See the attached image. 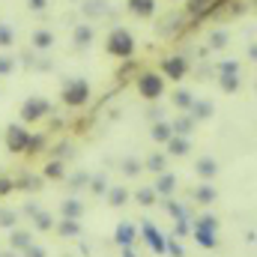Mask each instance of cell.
Returning <instances> with one entry per match:
<instances>
[{"mask_svg": "<svg viewBox=\"0 0 257 257\" xmlns=\"http://www.w3.org/2000/svg\"><path fill=\"white\" fill-rule=\"evenodd\" d=\"M3 72H12V60H9V57H0V75H3Z\"/></svg>", "mask_w": 257, "mask_h": 257, "instance_id": "28", "label": "cell"}, {"mask_svg": "<svg viewBox=\"0 0 257 257\" xmlns=\"http://www.w3.org/2000/svg\"><path fill=\"white\" fill-rule=\"evenodd\" d=\"M221 87H224V90H230V93H233V90H236V87H239V81H236V75H221Z\"/></svg>", "mask_w": 257, "mask_h": 257, "instance_id": "15", "label": "cell"}, {"mask_svg": "<svg viewBox=\"0 0 257 257\" xmlns=\"http://www.w3.org/2000/svg\"><path fill=\"white\" fill-rule=\"evenodd\" d=\"M27 141H30V132L24 126L6 128V147H9V153H24L27 150Z\"/></svg>", "mask_w": 257, "mask_h": 257, "instance_id": "4", "label": "cell"}, {"mask_svg": "<svg viewBox=\"0 0 257 257\" xmlns=\"http://www.w3.org/2000/svg\"><path fill=\"white\" fill-rule=\"evenodd\" d=\"M48 111H51V105H48L45 99H30V102L21 108V120H27V123H36V120H42Z\"/></svg>", "mask_w": 257, "mask_h": 257, "instance_id": "5", "label": "cell"}, {"mask_svg": "<svg viewBox=\"0 0 257 257\" xmlns=\"http://www.w3.org/2000/svg\"><path fill=\"white\" fill-rule=\"evenodd\" d=\"M212 197H215V192H212L209 186H203V189H197V200H200V203H209Z\"/></svg>", "mask_w": 257, "mask_h": 257, "instance_id": "16", "label": "cell"}, {"mask_svg": "<svg viewBox=\"0 0 257 257\" xmlns=\"http://www.w3.org/2000/svg\"><path fill=\"white\" fill-rule=\"evenodd\" d=\"M63 209H66V215H78V212H81V203H75V200H69V203H66Z\"/></svg>", "mask_w": 257, "mask_h": 257, "instance_id": "25", "label": "cell"}, {"mask_svg": "<svg viewBox=\"0 0 257 257\" xmlns=\"http://www.w3.org/2000/svg\"><path fill=\"white\" fill-rule=\"evenodd\" d=\"M117 239H120V242H128V239H132V227H128V224H123V227L117 230Z\"/></svg>", "mask_w": 257, "mask_h": 257, "instance_id": "22", "label": "cell"}, {"mask_svg": "<svg viewBox=\"0 0 257 257\" xmlns=\"http://www.w3.org/2000/svg\"><path fill=\"white\" fill-rule=\"evenodd\" d=\"M162 69H165V75H168V78L180 81V78L186 75V60H183V57H168V60L162 63Z\"/></svg>", "mask_w": 257, "mask_h": 257, "instance_id": "6", "label": "cell"}, {"mask_svg": "<svg viewBox=\"0 0 257 257\" xmlns=\"http://www.w3.org/2000/svg\"><path fill=\"white\" fill-rule=\"evenodd\" d=\"M128 9H132L135 15H153L156 0H128Z\"/></svg>", "mask_w": 257, "mask_h": 257, "instance_id": "8", "label": "cell"}, {"mask_svg": "<svg viewBox=\"0 0 257 257\" xmlns=\"http://www.w3.org/2000/svg\"><path fill=\"white\" fill-rule=\"evenodd\" d=\"M171 135H174V132H171V126H165V123H159V126L153 128V138H156V141H168Z\"/></svg>", "mask_w": 257, "mask_h": 257, "instance_id": "14", "label": "cell"}, {"mask_svg": "<svg viewBox=\"0 0 257 257\" xmlns=\"http://www.w3.org/2000/svg\"><path fill=\"white\" fill-rule=\"evenodd\" d=\"M9 42H12V30L0 24V45H9Z\"/></svg>", "mask_w": 257, "mask_h": 257, "instance_id": "23", "label": "cell"}, {"mask_svg": "<svg viewBox=\"0 0 257 257\" xmlns=\"http://www.w3.org/2000/svg\"><path fill=\"white\" fill-rule=\"evenodd\" d=\"M132 51H135V39L128 30H114L108 36V54L111 57H132Z\"/></svg>", "mask_w": 257, "mask_h": 257, "instance_id": "1", "label": "cell"}, {"mask_svg": "<svg viewBox=\"0 0 257 257\" xmlns=\"http://www.w3.org/2000/svg\"><path fill=\"white\" fill-rule=\"evenodd\" d=\"M9 189H12V183L9 180H0V192H9Z\"/></svg>", "mask_w": 257, "mask_h": 257, "instance_id": "30", "label": "cell"}, {"mask_svg": "<svg viewBox=\"0 0 257 257\" xmlns=\"http://www.w3.org/2000/svg\"><path fill=\"white\" fill-rule=\"evenodd\" d=\"M75 42H78V45H87V42H90V30H87V27H81V30L75 33Z\"/></svg>", "mask_w": 257, "mask_h": 257, "instance_id": "20", "label": "cell"}, {"mask_svg": "<svg viewBox=\"0 0 257 257\" xmlns=\"http://www.w3.org/2000/svg\"><path fill=\"white\" fill-rule=\"evenodd\" d=\"M168 144H171V153H174V156H186V153H189V141L180 138V135H171Z\"/></svg>", "mask_w": 257, "mask_h": 257, "instance_id": "9", "label": "cell"}, {"mask_svg": "<svg viewBox=\"0 0 257 257\" xmlns=\"http://www.w3.org/2000/svg\"><path fill=\"white\" fill-rule=\"evenodd\" d=\"M45 174H48V177H60V174H63V165H60V162H51Z\"/></svg>", "mask_w": 257, "mask_h": 257, "instance_id": "21", "label": "cell"}, {"mask_svg": "<svg viewBox=\"0 0 257 257\" xmlns=\"http://www.w3.org/2000/svg\"><path fill=\"white\" fill-rule=\"evenodd\" d=\"M60 233H66V236H69V233H78V224H75V221H63V224H60Z\"/></svg>", "mask_w": 257, "mask_h": 257, "instance_id": "24", "label": "cell"}, {"mask_svg": "<svg viewBox=\"0 0 257 257\" xmlns=\"http://www.w3.org/2000/svg\"><path fill=\"white\" fill-rule=\"evenodd\" d=\"M153 197H156V194L150 192V189H144V192L138 194V200H141V203H153Z\"/></svg>", "mask_w": 257, "mask_h": 257, "instance_id": "27", "label": "cell"}, {"mask_svg": "<svg viewBox=\"0 0 257 257\" xmlns=\"http://www.w3.org/2000/svg\"><path fill=\"white\" fill-rule=\"evenodd\" d=\"M123 200H126V189H114V192H111V203H114V206H120Z\"/></svg>", "mask_w": 257, "mask_h": 257, "instance_id": "19", "label": "cell"}, {"mask_svg": "<svg viewBox=\"0 0 257 257\" xmlns=\"http://www.w3.org/2000/svg\"><path fill=\"white\" fill-rule=\"evenodd\" d=\"M30 257H42V251H39V248H36V251H30Z\"/></svg>", "mask_w": 257, "mask_h": 257, "instance_id": "31", "label": "cell"}, {"mask_svg": "<svg viewBox=\"0 0 257 257\" xmlns=\"http://www.w3.org/2000/svg\"><path fill=\"white\" fill-rule=\"evenodd\" d=\"M224 42H227V36H224V33H215V36H212V45H215V48H218V45H224Z\"/></svg>", "mask_w": 257, "mask_h": 257, "instance_id": "29", "label": "cell"}, {"mask_svg": "<svg viewBox=\"0 0 257 257\" xmlns=\"http://www.w3.org/2000/svg\"><path fill=\"white\" fill-rule=\"evenodd\" d=\"M138 90H141L144 99H159V96L165 93V81H162V75H156V72H144V75L138 78Z\"/></svg>", "mask_w": 257, "mask_h": 257, "instance_id": "3", "label": "cell"}, {"mask_svg": "<svg viewBox=\"0 0 257 257\" xmlns=\"http://www.w3.org/2000/svg\"><path fill=\"white\" fill-rule=\"evenodd\" d=\"M90 99V87H87V81H69L63 87V102L69 105V108H78V105H84Z\"/></svg>", "mask_w": 257, "mask_h": 257, "instance_id": "2", "label": "cell"}, {"mask_svg": "<svg viewBox=\"0 0 257 257\" xmlns=\"http://www.w3.org/2000/svg\"><path fill=\"white\" fill-rule=\"evenodd\" d=\"M33 42H36L39 48H48V45L54 42V33H48V30H39V33L33 36Z\"/></svg>", "mask_w": 257, "mask_h": 257, "instance_id": "13", "label": "cell"}, {"mask_svg": "<svg viewBox=\"0 0 257 257\" xmlns=\"http://www.w3.org/2000/svg\"><path fill=\"white\" fill-rule=\"evenodd\" d=\"M209 9H218V0H189V12L192 15H206Z\"/></svg>", "mask_w": 257, "mask_h": 257, "instance_id": "7", "label": "cell"}, {"mask_svg": "<svg viewBox=\"0 0 257 257\" xmlns=\"http://www.w3.org/2000/svg\"><path fill=\"white\" fill-rule=\"evenodd\" d=\"M144 233H147V239H150V242H153V245H156V251H162V239H159V233H156V230H153V227H147V230H144Z\"/></svg>", "mask_w": 257, "mask_h": 257, "instance_id": "18", "label": "cell"}, {"mask_svg": "<svg viewBox=\"0 0 257 257\" xmlns=\"http://www.w3.org/2000/svg\"><path fill=\"white\" fill-rule=\"evenodd\" d=\"M212 114V105L209 102H192V117L194 120H206Z\"/></svg>", "mask_w": 257, "mask_h": 257, "instance_id": "10", "label": "cell"}, {"mask_svg": "<svg viewBox=\"0 0 257 257\" xmlns=\"http://www.w3.org/2000/svg\"><path fill=\"white\" fill-rule=\"evenodd\" d=\"M174 105L177 108H192V93L189 90H177L174 93Z\"/></svg>", "mask_w": 257, "mask_h": 257, "instance_id": "11", "label": "cell"}, {"mask_svg": "<svg viewBox=\"0 0 257 257\" xmlns=\"http://www.w3.org/2000/svg\"><path fill=\"white\" fill-rule=\"evenodd\" d=\"M162 165H165V156H153V159H150V168H153V171H162Z\"/></svg>", "mask_w": 257, "mask_h": 257, "instance_id": "26", "label": "cell"}, {"mask_svg": "<svg viewBox=\"0 0 257 257\" xmlns=\"http://www.w3.org/2000/svg\"><path fill=\"white\" fill-rule=\"evenodd\" d=\"M197 174L209 180V177L215 174V162H212V159H200V162H197Z\"/></svg>", "mask_w": 257, "mask_h": 257, "instance_id": "12", "label": "cell"}, {"mask_svg": "<svg viewBox=\"0 0 257 257\" xmlns=\"http://www.w3.org/2000/svg\"><path fill=\"white\" fill-rule=\"evenodd\" d=\"M171 189H174V177H171V174H165V177L159 180V192H171Z\"/></svg>", "mask_w": 257, "mask_h": 257, "instance_id": "17", "label": "cell"}]
</instances>
